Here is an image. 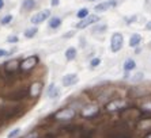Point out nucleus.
Instances as JSON below:
<instances>
[{
	"label": "nucleus",
	"mask_w": 151,
	"mask_h": 138,
	"mask_svg": "<svg viewBox=\"0 0 151 138\" xmlns=\"http://www.w3.org/2000/svg\"><path fill=\"white\" fill-rule=\"evenodd\" d=\"M123 43H124L123 35L120 34V33H114L112 35V39H110V49H112V52L113 53L120 52L121 48H123Z\"/></svg>",
	"instance_id": "1"
},
{
	"label": "nucleus",
	"mask_w": 151,
	"mask_h": 138,
	"mask_svg": "<svg viewBox=\"0 0 151 138\" xmlns=\"http://www.w3.org/2000/svg\"><path fill=\"white\" fill-rule=\"evenodd\" d=\"M37 64H38V57H37V55H30V57H26V58L19 64V68H21L22 70H30V69H33Z\"/></svg>",
	"instance_id": "2"
},
{
	"label": "nucleus",
	"mask_w": 151,
	"mask_h": 138,
	"mask_svg": "<svg viewBox=\"0 0 151 138\" xmlns=\"http://www.w3.org/2000/svg\"><path fill=\"white\" fill-rule=\"evenodd\" d=\"M75 117V111L72 108H63V110L57 111L55 114V118L57 121H71Z\"/></svg>",
	"instance_id": "3"
},
{
	"label": "nucleus",
	"mask_w": 151,
	"mask_h": 138,
	"mask_svg": "<svg viewBox=\"0 0 151 138\" xmlns=\"http://www.w3.org/2000/svg\"><path fill=\"white\" fill-rule=\"evenodd\" d=\"M124 107H127V103L124 100H112L109 103L106 104V111L108 112H116V111L123 110Z\"/></svg>",
	"instance_id": "4"
},
{
	"label": "nucleus",
	"mask_w": 151,
	"mask_h": 138,
	"mask_svg": "<svg viewBox=\"0 0 151 138\" xmlns=\"http://www.w3.org/2000/svg\"><path fill=\"white\" fill-rule=\"evenodd\" d=\"M50 15V11L49 10H44V11H40L37 14H34L32 18H30V22L33 24H38V23H42L44 21H46Z\"/></svg>",
	"instance_id": "5"
},
{
	"label": "nucleus",
	"mask_w": 151,
	"mask_h": 138,
	"mask_svg": "<svg viewBox=\"0 0 151 138\" xmlns=\"http://www.w3.org/2000/svg\"><path fill=\"white\" fill-rule=\"evenodd\" d=\"M98 21H99L98 15H88L87 18L82 19V21L76 24V28H84V27H87V26H90V24L95 23V22H98Z\"/></svg>",
	"instance_id": "6"
},
{
	"label": "nucleus",
	"mask_w": 151,
	"mask_h": 138,
	"mask_svg": "<svg viewBox=\"0 0 151 138\" xmlns=\"http://www.w3.org/2000/svg\"><path fill=\"white\" fill-rule=\"evenodd\" d=\"M105 138H132V137H131V134L128 131L116 129V130H112V131H109V133H106Z\"/></svg>",
	"instance_id": "7"
},
{
	"label": "nucleus",
	"mask_w": 151,
	"mask_h": 138,
	"mask_svg": "<svg viewBox=\"0 0 151 138\" xmlns=\"http://www.w3.org/2000/svg\"><path fill=\"white\" fill-rule=\"evenodd\" d=\"M98 111L99 110L95 104H88L87 107H84L83 110H82V115H83L84 118H91V117L98 114Z\"/></svg>",
	"instance_id": "8"
},
{
	"label": "nucleus",
	"mask_w": 151,
	"mask_h": 138,
	"mask_svg": "<svg viewBox=\"0 0 151 138\" xmlns=\"http://www.w3.org/2000/svg\"><path fill=\"white\" fill-rule=\"evenodd\" d=\"M112 6H116V0H109V1H104L101 4H97L94 7V10L97 12H101V11H106L108 8H110Z\"/></svg>",
	"instance_id": "9"
},
{
	"label": "nucleus",
	"mask_w": 151,
	"mask_h": 138,
	"mask_svg": "<svg viewBox=\"0 0 151 138\" xmlns=\"http://www.w3.org/2000/svg\"><path fill=\"white\" fill-rule=\"evenodd\" d=\"M78 83V76L76 75H65L63 77V85L64 87H71Z\"/></svg>",
	"instance_id": "10"
},
{
	"label": "nucleus",
	"mask_w": 151,
	"mask_h": 138,
	"mask_svg": "<svg viewBox=\"0 0 151 138\" xmlns=\"http://www.w3.org/2000/svg\"><path fill=\"white\" fill-rule=\"evenodd\" d=\"M42 90V83L41 81H35V83L32 84V87H30V95L32 96H38L40 92H41Z\"/></svg>",
	"instance_id": "11"
},
{
	"label": "nucleus",
	"mask_w": 151,
	"mask_h": 138,
	"mask_svg": "<svg viewBox=\"0 0 151 138\" xmlns=\"http://www.w3.org/2000/svg\"><path fill=\"white\" fill-rule=\"evenodd\" d=\"M135 68H136V62H135L132 58H128L125 62H124V70H125V72H131V70Z\"/></svg>",
	"instance_id": "12"
},
{
	"label": "nucleus",
	"mask_w": 151,
	"mask_h": 138,
	"mask_svg": "<svg viewBox=\"0 0 151 138\" xmlns=\"http://www.w3.org/2000/svg\"><path fill=\"white\" fill-rule=\"evenodd\" d=\"M35 7V1L34 0H23L22 1V8L25 11H30Z\"/></svg>",
	"instance_id": "13"
},
{
	"label": "nucleus",
	"mask_w": 151,
	"mask_h": 138,
	"mask_svg": "<svg viewBox=\"0 0 151 138\" xmlns=\"http://www.w3.org/2000/svg\"><path fill=\"white\" fill-rule=\"evenodd\" d=\"M140 41H142L140 35H139V34H134L129 38V46H131V48H135V46H137L139 43H140Z\"/></svg>",
	"instance_id": "14"
},
{
	"label": "nucleus",
	"mask_w": 151,
	"mask_h": 138,
	"mask_svg": "<svg viewBox=\"0 0 151 138\" xmlns=\"http://www.w3.org/2000/svg\"><path fill=\"white\" fill-rule=\"evenodd\" d=\"M48 95H49V97H52V99L57 97L59 96V88H57L55 84H52V85L48 88Z\"/></svg>",
	"instance_id": "15"
},
{
	"label": "nucleus",
	"mask_w": 151,
	"mask_h": 138,
	"mask_svg": "<svg viewBox=\"0 0 151 138\" xmlns=\"http://www.w3.org/2000/svg\"><path fill=\"white\" fill-rule=\"evenodd\" d=\"M26 96V91L25 90H22V91H18L17 93H14V95H10V99L11 100H21V99H23V97Z\"/></svg>",
	"instance_id": "16"
},
{
	"label": "nucleus",
	"mask_w": 151,
	"mask_h": 138,
	"mask_svg": "<svg viewBox=\"0 0 151 138\" xmlns=\"http://www.w3.org/2000/svg\"><path fill=\"white\" fill-rule=\"evenodd\" d=\"M60 24H61V19L57 18V16L52 18V19L49 21V27L50 28H57V27H60Z\"/></svg>",
	"instance_id": "17"
},
{
	"label": "nucleus",
	"mask_w": 151,
	"mask_h": 138,
	"mask_svg": "<svg viewBox=\"0 0 151 138\" xmlns=\"http://www.w3.org/2000/svg\"><path fill=\"white\" fill-rule=\"evenodd\" d=\"M75 57H76V49L75 48L67 49V52H65V58L67 60H74Z\"/></svg>",
	"instance_id": "18"
},
{
	"label": "nucleus",
	"mask_w": 151,
	"mask_h": 138,
	"mask_svg": "<svg viewBox=\"0 0 151 138\" xmlns=\"http://www.w3.org/2000/svg\"><path fill=\"white\" fill-rule=\"evenodd\" d=\"M37 31H38V28L35 27H30V28H27V30L25 31V37L26 38H33L35 34H37Z\"/></svg>",
	"instance_id": "19"
},
{
	"label": "nucleus",
	"mask_w": 151,
	"mask_h": 138,
	"mask_svg": "<svg viewBox=\"0 0 151 138\" xmlns=\"http://www.w3.org/2000/svg\"><path fill=\"white\" fill-rule=\"evenodd\" d=\"M18 65H19V62H18L17 60H12V61H8L7 64H6V69H7V70H15V69L18 68Z\"/></svg>",
	"instance_id": "20"
},
{
	"label": "nucleus",
	"mask_w": 151,
	"mask_h": 138,
	"mask_svg": "<svg viewBox=\"0 0 151 138\" xmlns=\"http://www.w3.org/2000/svg\"><path fill=\"white\" fill-rule=\"evenodd\" d=\"M76 16L79 18V19H84V18H87L88 16V10L87 8H81V10L78 11Z\"/></svg>",
	"instance_id": "21"
},
{
	"label": "nucleus",
	"mask_w": 151,
	"mask_h": 138,
	"mask_svg": "<svg viewBox=\"0 0 151 138\" xmlns=\"http://www.w3.org/2000/svg\"><path fill=\"white\" fill-rule=\"evenodd\" d=\"M151 119H148V121H143V122H140L139 123V129H151Z\"/></svg>",
	"instance_id": "22"
},
{
	"label": "nucleus",
	"mask_w": 151,
	"mask_h": 138,
	"mask_svg": "<svg viewBox=\"0 0 151 138\" xmlns=\"http://www.w3.org/2000/svg\"><path fill=\"white\" fill-rule=\"evenodd\" d=\"M99 64H101V58H98V57H95V58H93L91 61H90V66H91V68L98 66Z\"/></svg>",
	"instance_id": "23"
},
{
	"label": "nucleus",
	"mask_w": 151,
	"mask_h": 138,
	"mask_svg": "<svg viewBox=\"0 0 151 138\" xmlns=\"http://www.w3.org/2000/svg\"><path fill=\"white\" fill-rule=\"evenodd\" d=\"M11 21H12V15H7V16H4L3 19H1V24H7V23H10Z\"/></svg>",
	"instance_id": "24"
},
{
	"label": "nucleus",
	"mask_w": 151,
	"mask_h": 138,
	"mask_svg": "<svg viewBox=\"0 0 151 138\" xmlns=\"http://www.w3.org/2000/svg\"><path fill=\"white\" fill-rule=\"evenodd\" d=\"M19 133H21V130H19V129H15V130H12L10 134H8V138H15Z\"/></svg>",
	"instance_id": "25"
},
{
	"label": "nucleus",
	"mask_w": 151,
	"mask_h": 138,
	"mask_svg": "<svg viewBox=\"0 0 151 138\" xmlns=\"http://www.w3.org/2000/svg\"><path fill=\"white\" fill-rule=\"evenodd\" d=\"M8 42H11V43H15V42H18L19 39H18V37H15V35H12V37H10V38L7 39Z\"/></svg>",
	"instance_id": "26"
},
{
	"label": "nucleus",
	"mask_w": 151,
	"mask_h": 138,
	"mask_svg": "<svg viewBox=\"0 0 151 138\" xmlns=\"http://www.w3.org/2000/svg\"><path fill=\"white\" fill-rule=\"evenodd\" d=\"M50 4L53 7H56V6H59V0H50Z\"/></svg>",
	"instance_id": "27"
},
{
	"label": "nucleus",
	"mask_w": 151,
	"mask_h": 138,
	"mask_svg": "<svg viewBox=\"0 0 151 138\" xmlns=\"http://www.w3.org/2000/svg\"><path fill=\"white\" fill-rule=\"evenodd\" d=\"M7 54V52L6 50H3V49H0V57H3V55Z\"/></svg>",
	"instance_id": "28"
},
{
	"label": "nucleus",
	"mask_w": 151,
	"mask_h": 138,
	"mask_svg": "<svg viewBox=\"0 0 151 138\" xmlns=\"http://www.w3.org/2000/svg\"><path fill=\"white\" fill-rule=\"evenodd\" d=\"M74 34V31H71V33H67V34H64V37L65 38H71V35Z\"/></svg>",
	"instance_id": "29"
},
{
	"label": "nucleus",
	"mask_w": 151,
	"mask_h": 138,
	"mask_svg": "<svg viewBox=\"0 0 151 138\" xmlns=\"http://www.w3.org/2000/svg\"><path fill=\"white\" fill-rule=\"evenodd\" d=\"M146 28H147V30H151V21L147 22V24H146Z\"/></svg>",
	"instance_id": "30"
},
{
	"label": "nucleus",
	"mask_w": 151,
	"mask_h": 138,
	"mask_svg": "<svg viewBox=\"0 0 151 138\" xmlns=\"http://www.w3.org/2000/svg\"><path fill=\"white\" fill-rule=\"evenodd\" d=\"M4 7V0H0V10Z\"/></svg>",
	"instance_id": "31"
},
{
	"label": "nucleus",
	"mask_w": 151,
	"mask_h": 138,
	"mask_svg": "<svg viewBox=\"0 0 151 138\" xmlns=\"http://www.w3.org/2000/svg\"><path fill=\"white\" fill-rule=\"evenodd\" d=\"M143 138H151V133H148V134H146Z\"/></svg>",
	"instance_id": "32"
},
{
	"label": "nucleus",
	"mask_w": 151,
	"mask_h": 138,
	"mask_svg": "<svg viewBox=\"0 0 151 138\" xmlns=\"http://www.w3.org/2000/svg\"><path fill=\"white\" fill-rule=\"evenodd\" d=\"M88 1H95V0H88Z\"/></svg>",
	"instance_id": "33"
}]
</instances>
